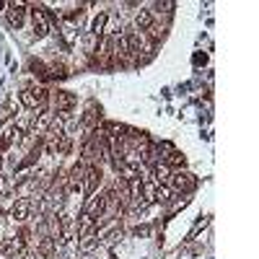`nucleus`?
Returning a JSON list of instances; mask_svg holds the SVG:
<instances>
[{"label": "nucleus", "mask_w": 259, "mask_h": 259, "mask_svg": "<svg viewBox=\"0 0 259 259\" xmlns=\"http://www.w3.org/2000/svg\"><path fill=\"white\" fill-rule=\"evenodd\" d=\"M21 101H24V106H29V109H45L47 101H50V94H47V89H41V85H26L24 94H21Z\"/></svg>", "instance_id": "f257e3e1"}, {"label": "nucleus", "mask_w": 259, "mask_h": 259, "mask_svg": "<svg viewBox=\"0 0 259 259\" xmlns=\"http://www.w3.org/2000/svg\"><path fill=\"white\" fill-rule=\"evenodd\" d=\"M168 189H177V192H192L194 187H197V179H194L189 171H174L168 179Z\"/></svg>", "instance_id": "f03ea898"}, {"label": "nucleus", "mask_w": 259, "mask_h": 259, "mask_svg": "<svg viewBox=\"0 0 259 259\" xmlns=\"http://www.w3.org/2000/svg\"><path fill=\"white\" fill-rule=\"evenodd\" d=\"M31 24H34V31L36 36H47L50 31V16L45 8H31Z\"/></svg>", "instance_id": "7ed1b4c3"}, {"label": "nucleus", "mask_w": 259, "mask_h": 259, "mask_svg": "<svg viewBox=\"0 0 259 259\" xmlns=\"http://www.w3.org/2000/svg\"><path fill=\"white\" fill-rule=\"evenodd\" d=\"M29 212H31V202L26 200V197H21V200H16L13 205H11V210H8V215L16 221V223H24L26 218H29Z\"/></svg>", "instance_id": "20e7f679"}, {"label": "nucleus", "mask_w": 259, "mask_h": 259, "mask_svg": "<svg viewBox=\"0 0 259 259\" xmlns=\"http://www.w3.org/2000/svg\"><path fill=\"white\" fill-rule=\"evenodd\" d=\"M6 8H8V11H6L8 24L18 29L21 24H24V18H26V6H24V3H8Z\"/></svg>", "instance_id": "39448f33"}, {"label": "nucleus", "mask_w": 259, "mask_h": 259, "mask_svg": "<svg viewBox=\"0 0 259 259\" xmlns=\"http://www.w3.org/2000/svg\"><path fill=\"white\" fill-rule=\"evenodd\" d=\"M83 179H85V194H96V187L101 184V168L99 166H91V168H85V174H83Z\"/></svg>", "instance_id": "423d86ee"}, {"label": "nucleus", "mask_w": 259, "mask_h": 259, "mask_svg": "<svg viewBox=\"0 0 259 259\" xmlns=\"http://www.w3.org/2000/svg\"><path fill=\"white\" fill-rule=\"evenodd\" d=\"M21 251H24V239H6V241H0V254L16 259Z\"/></svg>", "instance_id": "0eeeda50"}, {"label": "nucleus", "mask_w": 259, "mask_h": 259, "mask_svg": "<svg viewBox=\"0 0 259 259\" xmlns=\"http://www.w3.org/2000/svg\"><path fill=\"white\" fill-rule=\"evenodd\" d=\"M50 122H52V114H50V112H41L39 117H34V122H31V135H45L47 127H50Z\"/></svg>", "instance_id": "6e6552de"}, {"label": "nucleus", "mask_w": 259, "mask_h": 259, "mask_svg": "<svg viewBox=\"0 0 259 259\" xmlns=\"http://www.w3.org/2000/svg\"><path fill=\"white\" fill-rule=\"evenodd\" d=\"M150 174H153V182L161 187V184H166V182L171 179V168H168L166 163H153V168H150Z\"/></svg>", "instance_id": "1a4fd4ad"}, {"label": "nucleus", "mask_w": 259, "mask_h": 259, "mask_svg": "<svg viewBox=\"0 0 259 259\" xmlns=\"http://www.w3.org/2000/svg\"><path fill=\"white\" fill-rule=\"evenodd\" d=\"M96 231V221L91 218V215H80V221H78V236H91Z\"/></svg>", "instance_id": "9d476101"}, {"label": "nucleus", "mask_w": 259, "mask_h": 259, "mask_svg": "<svg viewBox=\"0 0 259 259\" xmlns=\"http://www.w3.org/2000/svg\"><path fill=\"white\" fill-rule=\"evenodd\" d=\"M168 168H177V171H182L184 168V163H187V158H184V153H179V150H171V153L166 156V161H163Z\"/></svg>", "instance_id": "9b49d317"}, {"label": "nucleus", "mask_w": 259, "mask_h": 259, "mask_svg": "<svg viewBox=\"0 0 259 259\" xmlns=\"http://www.w3.org/2000/svg\"><path fill=\"white\" fill-rule=\"evenodd\" d=\"M55 104H57V109H60V112H70L73 106H75V96H70L68 91H60Z\"/></svg>", "instance_id": "f8f14e48"}, {"label": "nucleus", "mask_w": 259, "mask_h": 259, "mask_svg": "<svg viewBox=\"0 0 259 259\" xmlns=\"http://www.w3.org/2000/svg\"><path fill=\"white\" fill-rule=\"evenodd\" d=\"M96 246H99V236H96V233H91V236H80V241H78V249H80L83 254L94 251Z\"/></svg>", "instance_id": "ddd939ff"}, {"label": "nucleus", "mask_w": 259, "mask_h": 259, "mask_svg": "<svg viewBox=\"0 0 259 259\" xmlns=\"http://www.w3.org/2000/svg\"><path fill=\"white\" fill-rule=\"evenodd\" d=\"M106 21H109V13H99V16L94 18V24H91V36L104 34V29H106Z\"/></svg>", "instance_id": "4468645a"}, {"label": "nucleus", "mask_w": 259, "mask_h": 259, "mask_svg": "<svg viewBox=\"0 0 259 259\" xmlns=\"http://www.w3.org/2000/svg\"><path fill=\"white\" fill-rule=\"evenodd\" d=\"M135 26L138 29H150V26H153V16H150V11H140L135 16Z\"/></svg>", "instance_id": "2eb2a0df"}, {"label": "nucleus", "mask_w": 259, "mask_h": 259, "mask_svg": "<svg viewBox=\"0 0 259 259\" xmlns=\"http://www.w3.org/2000/svg\"><path fill=\"white\" fill-rule=\"evenodd\" d=\"M171 200V189L163 184V187H156V197H153V202H168Z\"/></svg>", "instance_id": "dca6fc26"}, {"label": "nucleus", "mask_w": 259, "mask_h": 259, "mask_svg": "<svg viewBox=\"0 0 259 259\" xmlns=\"http://www.w3.org/2000/svg\"><path fill=\"white\" fill-rule=\"evenodd\" d=\"M75 36H78V31L73 26H65V41H68V45H75Z\"/></svg>", "instance_id": "f3484780"}, {"label": "nucleus", "mask_w": 259, "mask_h": 259, "mask_svg": "<svg viewBox=\"0 0 259 259\" xmlns=\"http://www.w3.org/2000/svg\"><path fill=\"white\" fill-rule=\"evenodd\" d=\"M117 239H122V231H117V228H114V231H109V233L104 236V241H106V244H114Z\"/></svg>", "instance_id": "a211bd4d"}]
</instances>
